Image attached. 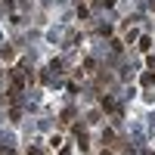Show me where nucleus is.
Instances as JSON below:
<instances>
[{
    "mask_svg": "<svg viewBox=\"0 0 155 155\" xmlns=\"http://www.w3.org/2000/svg\"><path fill=\"white\" fill-rule=\"evenodd\" d=\"M28 155H41V149H28Z\"/></svg>",
    "mask_w": 155,
    "mask_h": 155,
    "instance_id": "obj_1",
    "label": "nucleus"
}]
</instances>
